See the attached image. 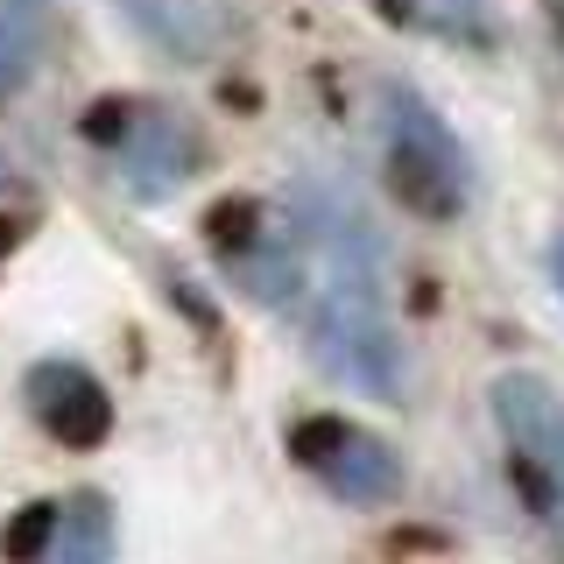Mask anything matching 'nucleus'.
I'll use <instances>...</instances> for the list:
<instances>
[{
	"label": "nucleus",
	"instance_id": "0eeeda50",
	"mask_svg": "<svg viewBox=\"0 0 564 564\" xmlns=\"http://www.w3.org/2000/svg\"><path fill=\"white\" fill-rule=\"evenodd\" d=\"M128 14L163 50H176V57H212V50H219V35H226L219 0H128Z\"/></svg>",
	"mask_w": 564,
	"mask_h": 564
},
{
	"label": "nucleus",
	"instance_id": "6e6552de",
	"mask_svg": "<svg viewBox=\"0 0 564 564\" xmlns=\"http://www.w3.org/2000/svg\"><path fill=\"white\" fill-rule=\"evenodd\" d=\"M234 275H240V290L254 296V304H269V311L304 296V261H296L282 240H269V234L247 247V254H234Z\"/></svg>",
	"mask_w": 564,
	"mask_h": 564
},
{
	"label": "nucleus",
	"instance_id": "f03ea898",
	"mask_svg": "<svg viewBox=\"0 0 564 564\" xmlns=\"http://www.w3.org/2000/svg\"><path fill=\"white\" fill-rule=\"evenodd\" d=\"M487 402H494V423L508 431V445H516V458L536 466L564 494V402L536 375H501Z\"/></svg>",
	"mask_w": 564,
	"mask_h": 564
},
{
	"label": "nucleus",
	"instance_id": "1a4fd4ad",
	"mask_svg": "<svg viewBox=\"0 0 564 564\" xmlns=\"http://www.w3.org/2000/svg\"><path fill=\"white\" fill-rule=\"evenodd\" d=\"M388 113H395V128H388L395 141H416L423 155H437L445 170H458V176H466V149H458V141H452V128H445V120H437L431 106H423V99L410 93V85H388Z\"/></svg>",
	"mask_w": 564,
	"mask_h": 564
},
{
	"label": "nucleus",
	"instance_id": "f257e3e1",
	"mask_svg": "<svg viewBox=\"0 0 564 564\" xmlns=\"http://www.w3.org/2000/svg\"><path fill=\"white\" fill-rule=\"evenodd\" d=\"M311 346H317V360L339 381H352L360 395H395L402 388V346H395V332H388V317H381L360 269H339L332 290L317 296Z\"/></svg>",
	"mask_w": 564,
	"mask_h": 564
},
{
	"label": "nucleus",
	"instance_id": "ddd939ff",
	"mask_svg": "<svg viewBox=\"0 0 564 564\" xmlns=\"http://www.w3.org/2000/svg\"><path fill=\"white\" fill-rule=\"evenodd\" d=\"M346 431H352V423H339V416H304V423L290 431V452H296V466H311V473H317Z\"/></svg>",
	"mask_w": 564,
	"mask_h": 564
},
{
	"label": "nucleus",
	"instance_id": "2eb2a0df",
	"mask_svg": "<svg viewBox=\"0 0 564 564\" xmlns=\"http://www.w3.org/2000/svg\"><path fill=\"white\" fill-rule=\"evenodd\" d=\"M78 128H85V141H120V134L134 128V106L128 99H99V106H85Z\"/></svg>",
	"mask_w": 564,
	"mask_h": 564
},
{
	"label": "nucleus",
	"instance_id": "dca6fc26",
	"mask_svg": "<svg viewBox=\"0 0 564 564\" xmlns=\"http://www.w3.org/2000/svg\"><path fill=\"white\" fill-rule=\"evenodd\" d=\"M551 275H557V290H564V240L551 247Z\"/></svg>",
	"mask_w": 564,
	"mask_h": 564
},
{
	"label": "nucleus",
	"instance_id": "9d476101",
	"mask_svg": "<svg viewBox=\"0 0 564 564\" xmlns=\"http://www.w3.org/2000/svg\"><path fill=\"white\" fill-rule=\"evenodd\" d=\"M205 240L219 247V254H247V247L261 240V198H219L205 212Z\"/></svg>",
	"mask_w": 564,
	"mask_h": 564
},
{
	"label": "nucleus",
	"instance_id": "f8f14e48",
	"mask_svg": "<svg viewBox=\"0 0 564 564\" xmlns=\"http://www.w3.org/2000/svg\"><path fill=\"white\" fill-rule=\"evenodd\" d=\"M106 551H113L106 508H99V501H85V508H78V522H70V551H64V564H106Z\"/></svg>",
	"mask_w": 564,
	"mask_h": 564
},
{
	"label": "nucleus",
	"instance_id": "7ed1b4c3",
	"mask_svg": "<svg viewBox=\"0 0 564 564\" xmlns=\"http://www.w3.org/2000/svg\"><path fill=\"white\" fill-rule=\"evenodd\" d=\"M29 402L43 410L50 437L70 452H93L106 431H113V410H106V388L78 367H35L29 375Z\"/></svg>",
	"mask_w": 564,
	"mask_h": 564
},
{
	"label": "nucleus",
	"instance_id": "4468645a",
	"mask_svg": "<svg viewBox=\"0 0 564 564\" xmlns=\"http://www.w3.org/2000/svg\"><path fill=\"white\" fill-rule=\"evenodd\" d=\"M29 64H35V43H29V29L0 22V93H14V85L29 78Z\"/></svg>",
	"mask_w": 564,
	"mask_h": 564
},
{
	"label": "nucleus",
	"instance_id": "20e7f679",
	"mask_svg": "<svg viewBox=\"0 0 564 564\" xmlns=\"http://www.w3.org/2000/svg\"><path fill=\"white\" fill-rule=\"evenodd\" d=\"M317 480L332 494H346V501L375 508V501H395L402 494V458H395V445H381V437L346 431L339 445H332V458L317 466Z\"/></svg>",
	"mask_w": 564,
	"mask_h": 564
},
{
	"label": "nucleus",
	"instance_id": "f3484780",
	"mask_svg": "<svg viewBox=\"0 0 564 564\" xmlns=\"http://www.w3.org/2000/svg\"><path fill=\"white\" fill-rule=\"evenodd\" d=\"M8 247H14V219H0V254H8Z\"/></svg>",
	"mask_w": 564,
	"mask_h": 564
},
{
	"label": "nucleus",
	"instance_id": "39448f33",
	"mask_svg": "<svg viewBox=\"0 0 564 564\" xmlns=\"http://www.w3.org/2000/svg\"><path fill=\"white\" fill-rule=\"evenodd\" d=\"M191 170H198L191 128H176V120H141L128 134V191L134 198H170Z\"/></svg>",
	"mask_w": 564,
	"mask_h": 564
},
{
	"label": "nucleus",
	"instance_id": "9b49d317",
	"mask_svg": "<svg viewBox=\"0 0 564 564\" xmlns=\"http://www.w3.org/2000/svg\"><path fill=\"white\" fill-rule=\"evenodd\" d=\"M50 536H57V508L50 501H35V508H22V516L8 522V536H0V551H8L14 564H35L50 551Z\"/></svg>",
	"mask_w": 564,
	"mask_h": 564
},
{
	"label": "nucleus",
	"instance_id": "423d86ee",
	"mask_svg": "<svg viewBox=\"0 0 564 564\" xmlns=\"http://www.w3.org/2000/svg\"><path fill=\"white\" fill-rule=\"evenodd\" d=\"M388 191H395L410 212H431V219H452L458 198H466V176L445 170L437 155H423L416 141H395L388 134Z\"/></svg>",
	"mask_w": 564,
	"mask_h": 564
}]
</instances>
